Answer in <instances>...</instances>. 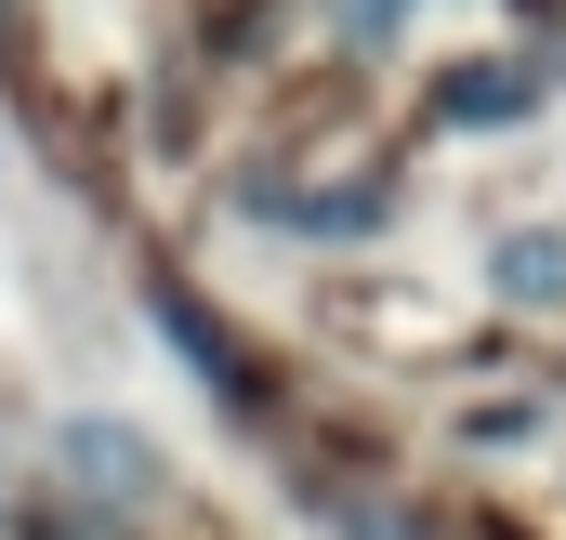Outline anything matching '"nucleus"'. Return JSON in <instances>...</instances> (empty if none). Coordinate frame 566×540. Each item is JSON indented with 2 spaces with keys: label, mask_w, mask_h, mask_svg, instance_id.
Instances as JSON below:
<instances>
[{
  "label": "nucleus",
  "mask_w": 566,
  "mask_h": 540,
  "mask_svg": "<svg viewBox=\"0 0 566 540\" xmlns=\"http://www.w3.org/2000/svg\"><path fill=\"white\" fill-rule=\"evenodd\" d=\"M66 461H80V475H106L93 501H145V488H158V461H145L119 422H80V435H66Z\"/></svg>",
  "instance_id": "obj_1"
},
{
  "label": "nucleus",
  "mask_w": 566,
  "mask_h": 540,
  "mask_svg": "<svg viewBox=\"0 0 566 540\" xmlns=\"http://www.w3.org/2000/svg\"><path fill=\"white\" fill-rule=\"evenodd\" d=\"M501 290H514V303H566V251L554 238H514V251H501Z\"/></svg>",
  "instance_id": "obj_2"
},
{
  "label": "nucleus",
  "mask_w": 566,
  "mask_h": 540,
  "mask_svg": "<svg viewBox=\"0 0 566 540\" xmlns=\"http://www.w3.org/2000/svg\"><path fill=\"white\" fill-rule=\"evenodd\" d=\"M356 13H369V27H382V13H396V0H356Z\"/></svg>",
  "instance_id": "obj_3"
}]
</instances>
